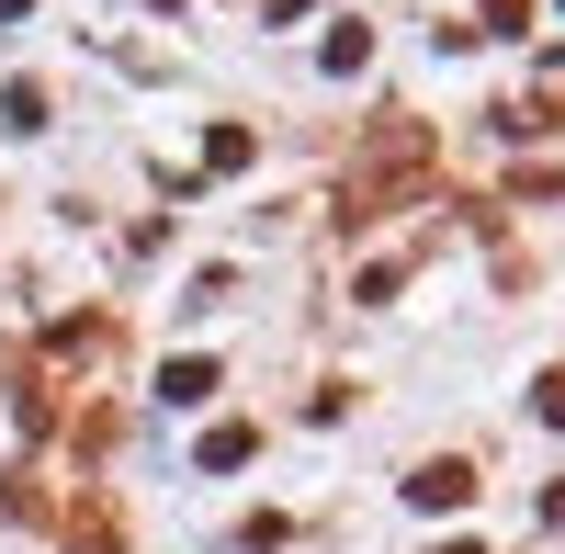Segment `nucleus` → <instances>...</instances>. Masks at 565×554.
<instances>
[{"instance_id": "f257e3e1", "label": "nucleus", "mask_w": 565, "mask_h": 554, "mask_svg": "<svg viewBox=\"0 0 565 554\" xmlns=\"http://www.w3.org/2000/svg\"><path fill=\"white\" fill-rule=\"evenodd\" d=\"M407 498H418V510H463V498H476V465H452V452H441V465L407 476Z\"/></svg>"}, {"instance_id": "7ed1b4c3", "label": "nucleus", "mask_w": 565, "mask_h": 554, "mask_svg": "<svg viewBox=\"0 0 565 554\" xmlns=\"http://www.w3.org/2000/svg\"><path fill=\"white\" fill-rule=\"evenodd\" d=\"M487 34H532V0H487Z\"/></svg>"}, {"instance_id": "f03ea898", "label": "nucleus", "mask_w": 565, "mask_h": 554, "mask_svg": "<svg viewBox=\"0 0 565 554\" xmlns=\"http://www.w3.org/2000/svg\"><path fill=\"white\" fill-rule=\"evenodd\" d=\"M0 125L34 136V125H45V90H34V79H12V90H0Z\"/></svg>"}, {"instance_id": "39448f33", "label": "nucleus", "mask_w": 565, "mask_h": 554, "mask_svg": "<svg viewBox=\"0 0 565 554\" xmlns=\"http://www.w3.org/2000/svg\"><path fill=\"white\" fill-rule=\"evenodd\" d=\"M543 510H554V521H565V487H554V498H543Z\"/></svg>"}, {"instance_id": "20e7f679", "label": "nucleus", "mask_w": 565, "mask_h": 554, "mask_svg": "<svg viewBox=\"0 0 565 554\" xmlns=\"http://www.w3.org/2000/svg\"><path fill=\"white\" fill-rule=\"evenodd\" d=\"M532 407H543V419L565 430V374H543V385H532Z\"/></svg>"}, {"instance_id": "423d86ee", "label": "nucleus", "mask_w": 565, "mask_h": 554, "mask_svg": "<svg viewBox=\"0 0 565 554\" xmlns=\"http://www.w3.org/2000/svg\"><path fill=\"white\" fill-rule=\"evenodd\" d=\"M452 554H476V543H452Z\"/></svg>"}]
</instances>
